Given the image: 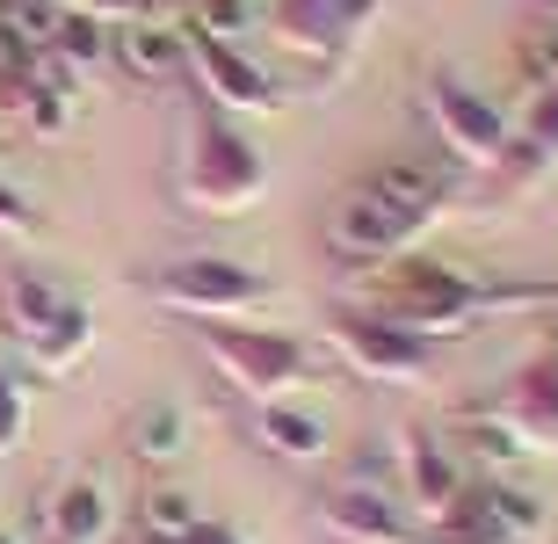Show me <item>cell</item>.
Returning <instances> with one entry per match:
<instances>
[{
	"instance_id": "5bb4252c",
	"label": "cell",
	"mask_w": 558,
	"mask_h": 544,
	"mask_svg": "<svg viewBox=\"0 0 558 544\" xmlns=\"http://www.w3.org/2000/svg\"><path fill=\"white\" fill-rule=\"evenodd\" d=\"M399 464H407V486H414V501L428 508V516H442V508L464 494V464H457V450H450V443H435L428 428H414V436H407Z\"/></svg>"
},
{
	"instance_id": "277c9868",
	"label": "cell",
	"mask_w": 558,
	"mask_h": 544,
	"mask_svg": "<svg viewBox=\"0 0 558 544\" xmlns=\"http://www.w3.org/2000/svg\"><path fill=\"white\" fill-rule=\"evenodd\" d=\"M421 109H428V124H435V138H442L457 174H500V160L515 146V124H508L478 87H464L457 73H428Z\"/></svg>"
},
{
	"instance_id": "f1b7e54d",
	"label": "cell",
	"mask_w": 558,
	"mask_h": 544,
	"mask_svg": "<svg viewBox=\"0 0 558 544\" xmlns=\"http://www.w3.org/2000/svg\"><path fill=\"white\" fill-rule=\"evenodd\" d=\"M37 59H44L37 44H22L15 29H0V73H8V65H22V73H37Z\"/></svg>"
},
{
	"instance_id": "7a4b0ae2",
	"label": "cell",
	"mask_w": 558,
	"mask_h": 544,
	"mask_svg": "<svg viewBox=\"0 0 558 544\" xmlns=\"http://www.w3.org/2000/svg\"><path fill=\"white\" fill-rule=\"evenodd\" d=\"M182 204L189 210H210V218H232V210H254L269 196V168L262 153L226 124V109L196 102L189 109V160H182Z\"/></svg>"
},
{
	"instance_id": "44dd1931",
	"label": "cell",
	"mask_w": 558,
	"mask_h": 544,
	"mask_svg": "<svg viewBox=\"0 0 558 544\" xmlns=\"http://www.w3.org/2000/svg\"><path fill=\"white\" fill-rule=\"evenodd\" d=\"M472 486H478V501H486V516L508 530V544L544 537V501L537 494H522V486H508V480H472Z\"/></svg>"
},
{
	"instance_id": "ffe728a7",
	"label": "cell",
	"mask_w": 558,
	"mask_h": 544,
	"mask_svg": "<svg viewBox=\"0 0 558 544\" xmlns=\"http://www.w3.org/2000/svg\"><path fill=\"white\" fill-rule=\"evenodd\" d=\"M457 443H464L478 464H494V472H508V464L530 458V443H522L494 407H464V414H457Z\"/></svg>"
},
{
	"instance_id": "e575fe53",
	"label": "cell",
	"mask_w": 558,
	"mask_h": 544,
	"mask_svg": "<svg viewBox=\"0 0 558 544\" xmlns=\"http://www.w3.org/2000/svg\"><path fill=\"white\" fill-rule=\"evenodd\" d=\"M0 544H15V537H8V530H0Z\"/></svg>"
},
{
	"instance_id": "d4e9b609",
	"label": "cell",
	"mask_w": 558,
	"mask_h": 544,
	"mask_svg": "<svg viewBox=\"0 0 558 544\" xmlns=\"http://www.w3.org/2000/svg\"><path fill=\"white\" fill-rule=\"evenodd\" d=\"M22 124L37 131V138H59V131L73 124V87L37 81V87H29V102H22Z\"/></svg>"
},
{
	"instance_id": "4fadbf2b",
	"label": "cell",
	"mask_w": 558,
	"mask_h": 544,
	"mask_svg": "<svg viewBox=\"0 0 558 544\" xmlns=\"http://www.w3.org/2000/svg\"><path fill=\"white\" fill-rule=\"evenodd\" d=\"M109 59L124 65L131 81L160 87V81H174V73L189 65V51H182V29H174V22L131 15V22H117V29H109Z\"/></svg>"
},
{
	"instance_id": "836d02e7",
	"label": "cell",
	"mask_w": 558,
	"mask_h": 544,
	"mask_svg": "<svg viewBox=\"0 0 558 544\" xmlns=\"http://www.w3.org/2000/svg\"><path fill=\"white\" fill-rule=\"evenodd\" d=\"M537 8H544V15H558V0H537Z\"/></svg>"
},
{
	"instance_id": "ba28073f",
	"label": "cell",
	"mask_w": 558,
	"mask_h": 544,
	"mask_svg": "<svg viewBox=\"0 0 558 544\" xmlns=\"http://www.w3.org/2000/svg\"><path fill=\"white\" fill-rule=\"evenodd\" d=\"M182 51H189V73H196V87H204L210 109H240V117H276V109H283V87H276L240 44L204 37V29H182Z\"/></svg>"
},
{
	"instance_id": "484cf974",
	"label": "cell",
	"mask_w": 558,
	"mask_h": 544,
	"mask_svg": "<svg viewBox=\"0 0 558 544\" xmlns=\"http://www.w3.org/2000/svg\"><path fill=\"white\" fill-rule=\"evenodd\" d=\"M189 29H204V37H226L240 44L254 29V0H196V22Z\"/></svg>"
},
{
	"instance_id": "9a60e30c",
	"label": "cell",
	"mask_w": 558,
	"mask_h": 544,
	"mask_svg": "<svg viewBox=\"0 0 558 544\" xmlns=\"http://www.w3.org/2000/svg\"><path fill=\"white\" fill-rule=\"evenodd\" d=\"M254 436L290 464L327 458V421L312 414V407H290V399H262V407H254Z\"/></svg>"
},
{
	"instance_id": "cb8c5ba5",
	"label": "cell",
	"mask_w": 558,
	"mask_h": 544,
	"mask_svg": "<svg viewBox=\"0 0 558 544\" xmlns=\"http://www.w3.org/2000/svg\"><path fill=\"white\" fill-rule=\"evenodd\" d=\"M515 65H522V81L537 87V95H558V15H544L537 29H522Z\"/></svg>"
},
{
	"instance_id": "3957f363",
	"label": "cell",
	"mask_w": 558,
	"mask_h": 544,
	"mask_svg": "<svg viewBox=\"0 0 558 544\" xmlns=\"http://www.w3.org/2000/svg\"><path fill=\"white\" fill-rule=\"evenodd\" d=\"M196 341H204V356L218 363V377H232V392H247L254 407H262V399H283L290 385H305V377H312V349L298 335H276V327L204 319Z\"/></svg>"
},
{
	"instance_id": "e0dca14e",
	"label": "cell",
	"mask_w": 558,
	"mask_h": 544,
	"mask_svg": "<svg viewBox=\"0 0 558 544\" xmlns=\"http://www.w3.org/2000/svg\"><path fill=\"white\" fill-rule=\"evenodd\" d=\"M22 349H29V363H37L44 377H65V371H81L87 349H95V319H87V305H73V298H65L59 319H51L44 335H29Z\"/></svg>"
},
{
	"instance_id": "7402d4cb",
	"label": "cell",
	"mask_w": 558,
	"mask_h": 544,
	"mask_svg": "<svg viewBox=\"0 0 558 544\" xmlns=\"http://www.w3.org/2000/svg\"><path fill=\"white\" fill-rule=\"evenodd\" d=\"M182 443H189V414L174 407V399H153L138 421H131V450H138L145 464H167V458H182Z\"/></svg>"
},
{
	"instance_id": "4316f807",
	"label": "cell",
	"mask_w": 558,
	"mask_h": 544,
	"mask_svg": "<svg viewBox=\"0 0 558 544\" xmlns=\"http://www.w3.org/2000/svg\"><path fill=\"white\" fill-rule=\"evenodd\" d=\"M0 232H8V240H37V204H29L15 182H0Z\"/></svg>"
},
{
	"instance_id": "603a6c76",
	"label": "cell",
	"mask_w": 558,
	"mask_h": 544,
	"mask_svg": "<svg viewBox=\"0 0 558 544\" xmlns=\"http://www.w3.org/2000/svg\"><path fill=\"white\" fill-rule=\"evenodd\" d=\"M196 523L204 516H196V501H189L182 486H153L138 501V537H189Z\"/></svg>"
},
{
	"instance_id": "8fae6325",
	"label": "cell",
	"mask_w": 558,
	"mask_h": 544,
	"mask_svg": "<svg viewBox=\"0 0 558 544\" xmlns=\"http://www.w3.org/2000/svg\"><path fill=\"white\" fill-rule=\"evenodd\" d=\"M494 414L508 421L530 450H558V349L551 356H530L508 377V392L494 399Z\"/></svg>"
},
{
	"instance_id": "f546056e",
	"label": "cell",
	"mask_w": 558,
	"mask_h": 544,
	"mask_svg": "<svg viewBox=\"0 0 558 544\" xmlns=\"http://www.w3.org/2000/svg\"><path fill=\"white\" fill-rule=\"evenodd\" d=\"M59 8H81V15H102V22H131L138 15L131 0H59Z\"/></svg>"
},
{
	"instance_id": "7c38bea8",
	"label": "cell",
	"mask_w": 558,
	"mask_h": 544,
	"mask_svg": "<svg viewBox=\"0 0 558 544\" xmlns=\"http://www.w3.org/2000/svg\"><path fill=\"white\" fill-rule=\"evenodd\" d=\"M363 196H377V204H392V210H414V218H442L457 196V168H435V160H377L371 174H363Z\"/></svg>"
},
{
	"instance_id": "6da1fadb",
	"label": "cell",
	"mask_w": 558,
	"mask_h": 544,
	"mask_svg": "<svg viewBox=\"0 0 558 544\" xmlns=\"http://www.w3.org/2000/svg\"><path fill=\"white\" fill-rule=\"evenodd\" d=\"M551 283H478V276L450 269V262H421V254H399L385 269H371V291H363V313H377L385 327L414 341H450L464 335L472 319L486 313H522V305H544Z\"/></svg>"
},
{
	"instance_id": "d6986e66",
	"label": "cell",
	"mask_w": 558,
	"mask_h": 544,
	"mask_svg": "<svg viewBox=\"0 0 558 544\" xmlns=\"http://www.w3.org/2000/svg\"><path fill=\"white\" fill-rule=\"evenodd\" d=\"M44 59H59L65 73L102 65V59H109V22H102V15H81V8H59L51 37H44Z\"/></svg>"
},
{
	"instance_id": "2e32d148",
	"label": "cell",
	"mask_w": 558,
	"mask_h": 544,
	"mask_svg": "<svg viewBox=\"0 0 558 544\" xmlns=\"http://www.w3.org/2000/svg\"><path fill=\"white\" fill-rule=\"evenodd\" d=\"M44 516H51V544H102L109 537V486L102 480H65Z\"/></svg>"
},
{
	"instance_id": "1f68e13d",
	"label": "cell",
	"mask_w": 558,
	"mask_h": 544,
	"mask_svg": "<svg viewBox=\"0 0 558 544\" xmlns=\"http://www.w3.org/2000/svg\"><path fill=\"white\" fill-rule=\"evenodd\" d=\"M22 392V385H15V377H8V371H0V407H8V399H15Z\"/></svg>"
},
{
	"instance_id": "4dcf8cb0",
	"label": "cell",
	"mask_w": 558,
	"mask_h": 544,
	"mask_svg": "<svg viewBox=\"0 0 558 544\" xmlns=\"http://www.w3.org/2000/svg\"><path fill=\"white\" fill-rule=\"evenodd\" d=\"M182 544H247V537H232V530H226V523H210V516H204V523L189 530V537H182Z\"/></svg>"
},
{
	"instance_id": "5b68a950",
	"label": "cell",
	"mask_w": 558,
	"mask_h": 544,
	"mask_svg": "<svg viewBox=\"0 0 558 544\" xmlns=\"http://www.w3.org/2000/svg\"><path fill=\"white\" fill-rule=\"evenodd\" d=\"M145 291L174 305L189 319H247L262 305H276V283L254 276L247 262H226V254H189V262H167V269L145 276Z\"/></svg>"
},
{
	"instance_id": "d6a6232c",
	"label": "cell",
	"mask_w": 558,
	"mask_h": 544,
	"mask_svg": "<svg viewBox=\"0 0 558 544\" xmlns=\"http://www.w3.org/2000/svg\"><path fill=\"white\" fill-rule=\"evenodd\" d=\"M544 313H551V335H558V283H551V298H544Z\"/></svg>"
},
{
	"instance_id": "ac0fdd59",
	"label": "cell",
	"mask_w": 558,
	"mask_h": 544,
	"mask_svg": "<svg viewBox=\"0 0 558 544\" xmlns=\"http://www.w3.org/2000/svg\"><path fill=\"white\" fill-rule=\"evenodd\" d=\"M59 305H65V291H59V283H51V276H29V269L0 276V319L15 327V341L44 335V327L59 319Z\"/></svg>"
},
{
	"instance_id": "8992f818",
	"label": "cell",
	"mask_w": 558,
	"mask_h": 544,
	"mask_svg": "<svg viewBox=\"0 0 558 544\" xmlns=\"http://www.w3.org/2000/svg\"><path fill=\"white\" fill-rule=\"evenodd\" d=\"M421 232H428V218L377 204V196H363V189H349V196L327 210V254L349 262V269H385V262H399V254H414Z\"/></svg>"
},
{
	"instance_id": "9c48e42d",
	"label": "cell",
	"mask_w": 558,
	"mask_h": 544,
	"mask_svg": "<svg viewBox=\"0 0 558 544\" xmlns=\"http://www.w3.org/2000/svg\"><path fill=\"white\" fill-rule=\"evenodd\" d=\"M319 523L333 530L341 544H414V523H407V508L385 494V486H327L319 494Z\"/></svg>"
},
{
	"instance_id": "52a82bcc",
	"label": "cell",
	"mask_w": 558,
	"mask_h": 544,
	"mask_svg": "<svg viewBox=\"0 0 558 544\" xmlns=\"http://www.w3.org/2000/svg\"><path fill=\"white\" fill-rule=\"evenodd\" d=\"M327 341L341 349V363H349L355 377H371V385H428V341L385 327V319L363 313V305L333 313Z\"/></svg>"
},
{
	"instance_id": "30bf717a",
	"label": "cell",
	"mask_w": 558,
	"mask_h": 544,
	"mask_svg": "<svg viewBox=\"0 0 558 544\" xmlns=\"http://www.w3.org/2000/svg\"><path fill=\"white\" fill-rule=\"evenodd\" d=\"M276 37H283V51L319 65V81H333L349 65L355 29L341 22V0H276Z\"/></svg>"
},
{
	"instance_id": "83f0119b",
	"label": "cell",
	"mask_w": 558,
	"mask_h": 544,
	"mask_svg": "<svg viewBox=\"0 0 558 544\" xmlns=\"http://www.w3.org/2000/svg\"><path fill=\"white\" fill-rule=\"evenodd\" d=\"M22 428H29V399H8V407H0V458H8V450H15L22 443Z\"/></svg>"
}]
</instances>
